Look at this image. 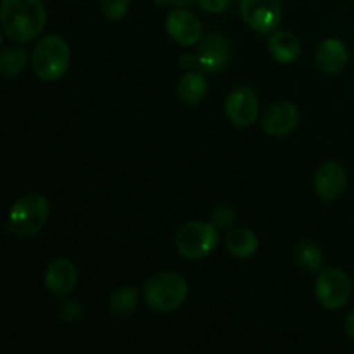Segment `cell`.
<instances>
[{
    "mask_svg": "<svg viewBox=\"0 0 354 354\" xmlns=\"http://www.w3.org/2000/svg\"><path fill=\"white\" fill-rule=\"evenodd\" d=\"M270 54L282 64L294 62L301 54V41L290 31H275L268 40Z\"/></svg>",
    "mask_w": 354,
    "mask_h": 354,
    "instance_id": "cell-16",
    "label": "cell"
},
{
    "mask_svg": "<svg viewBox=\"0 0 354 354\" xmlns=\"http://www.w3.org/2000/svg\"><path fill=\"white\" fill-rule=\"evenodd\" d=\"M176 93L178 99L182 100L185 106H194L199 104L201 100L206 97L207 93V80L203 73L189 71L180 78L178 86H176Z\"/></svg>",
    "mask_w": 354,
    "mask_h": 354,
    "instance_id": "cell-17",
    "label": "cell"
},
{
    "mask_svg": "<svg viewBox=\"0 0 354 354\" xmlns=\"http://www.w3.org/2000/svg\"><path fill=\"white\" fill-rule=\"evenodd\" d=\"M138 306V292L135 287H123L111 296L109 313L116 318H128L135 313Z\"/></svg>",
    "mask_w": 354,
    "mask_h": 354,
    "instance_id": "cell-18",
    "label": "cell"
},
{
    "mask_svg": "<svg viewBox=\"0 0 354 354\" xmlns=\"http://www.w3.org/2000/svg\"><path fill=\"white\" fill-rule=\"evenodd\" d=\"M45 7L41 0H2L0 21L10 41L26 44L41 33L45 26Z\"/></svg>",
    "mask_w": 354,
    "mask_h": 354,
    "instance_id": "cell-1",
    "label": "cell"
},
{
    "mask_svg": "<svg viewBox=\"0 0 354 354\" xmlns=\"http://www.w3.org/2000/svg\"><path fill=\"white\" fill-rule=\"evenodd\" d=\"M159 6H173L180 7V9H187L192 3V0H156Z\"/></svg>",
    "mask_w": 354,
    "mask_h": 354,
    "instance_id": "cell-26",
    "label": "cell"
},
{
    "mask_svg": "<svg viewBox=\"0 0 354 354\" xmlns=\"http://www.w3.org/2000/svg\"><path fill=\"white\" fill-rule=\"evenodd\" d=\"M299 123V111L292 102L279 100V102L270 104L263 113V130L270 137H286L290 131L296 130Z\"/></svg>",
    "mask_w": 354,
    "mask_h": 354,
    "instance_id": "cell-9",
    "label": "cell"
},
{
    "mask_svg": "<svg viewBox=\"0 0 354 354\" xmlns=\"http://www.w3.org/2000/svg\"><path fill=\"white\" fill-rule=\"evenodd\" d=\"M130 7V0H100V10L109 21H120Z\"/></svg>",
    "mask_w": 354,
    "mask_h": 354,
    "instance_id": "cell-21",
    "label": "cell"
},
{
    "mask_svg": "<svg viewBox=\"0 0 354 354\" xmlns=\"http://www.w3.org/2000/svg\"><path fill=\"white\" fill-rule=\"evenodd\" d=\"M346 334H348V337L354 342V311L349 315L348 320H346Z\"/></svg>",
    "mask_w": 354,
    "mask_h": 354,
    "instance_id": "cell-27",
    "label": "cell"
},
{
    "mask_svg": "<svg viewBox=\"0 0 354 354\" xmlns=\"http://www.w3.org/2000/svg\"><path fill=\"white\" fill-rule=\"evenodd\" d=\"M211 220L216 228H230L235 221V211L228 204H221L213 211Z\"/></svg>",
    "mask_w": 354,
    "mask_h": 354,
    "instance_id": "cell-22",
    "label": "cell"
},
{
    "mask_svg": "<svg viewBox=\"0 0 354 354\" xmlns=\"http://www.w3.org/2000/svg\"><path fill=\"white\" fill-rule=\"evenodd\" d=\"M225 248L237 259H249L258 252V237L249 228H234L225 237Z\"/></svg>",
    "mask_w": 354,
    "mask_h": 354,
    "instance_id": "cell-15",
    "label": "cell"
},
{
    "mask_svg": "<svg viewBox=\"0 0 354 354\" xmlns=\"http://www.w3.org/2000/svg\"><path fill=\"white\" fill-rule=\"evenodd\" d=\"M28 54L23 47H7L0 55V73L6 78L17 76L26 68Z\"/></svg>",
    "mask_w": 354,
    "mask_h": 354,
    "instance_id": "cell-19",
    "label": "cell"
},
{
    "mask_svg": "<svg viewBox=\"0 0 354 354\" xmlns=\"http://www.w3.org/2000/svg\"><path fill=\"white\" fill-rule=\"evenodd\" d=\"M180 66L185 69H192L196 68V66H199V57H196L194 54H183L182 57H180Z\"/></svg>",
    "mask_w": 354,
    "mask_h": 354,
    "instance_id": "cell-25",
    "label": "cell"
},
{
    "mask_svg": "<svg viewBox=\"0 0 354 354\" xmlns=\"http://www.w3.org/2000/svg\"><path fill=\"white\" fill-rule=\"evenodd\" d=\"M296 259H297V265L310 273L320 272L322 265H324V254H322V249L311 241H303L299 245H297Z\"/></svg>",
    "mask_w": 354,
    "mask_h": 354,
    "instance_id": "cell-20",
    "label": "cell"
},
{
    "mask_svg": "<svg viewBox=\"0 0 354 354\" xmlns=\"http://www.w3.org/2000/svg\"><path fill=\"white\" fill-rule=\"evenodd\" d=\"M189 283L178 273H159L144 286V299L156 313H171L185 303Z\"/></svg>",
    "mask_w": 354,
    "mask_h": 354,
    "instance_id": "cell-4",
    "label": "cell"
},
{
    "mask_svg": "<svg viewBox=\"0 0 354 354\" xmlns=\"http://www.w3.org/2000/svg\"><path fill=\"white\" fill-rule=\"evenodd\" d=\"M244 23L258 33H272L282 19L280 0H241Z\"/></svg>",
    "mask_w": 354,
    "mask_h": 354,
    "instance_id": "cell-7",
    "label": "cell"
},
{
    "mask_svg": "<svg viewBox=\"0 0 354 354\" xmlns=\"http://www.w3.org/2000/svg\"><path fill=\"white\" fill-rule=\"evenodd\" d=\"M220 234L213 223L189 221L182 225L175 237L176 251L187 259H203L216 249Z\"/></svg>",
    "mask_w": 354,
    "mask_h": 354,
    "instance_id": "cell-5",
    "label": "cell"
},
{
    "mask_svg": "<svg viewBox=\"0 0 354 354\" xmlns=\"http://www.w3.org/2000/svg\"><path fill=\"white\" fill-rule=\"evenodd\" d=\"M318 69H322L327 75H337L346 68L349 61L348 45L339 38H328L322 41L315 54Z\"/></svg>",
    "mask_w": 354,
    "mask_h": 354,
    "instance_id": "cell-14",
    "label": "cell"
},
{
    "mask_svg": "<svg viewBox=\"0 0 354 354\" xmlns=\"http://www.w3.org/2000/svg\"><path fill=\"white\" fill-rule=\"evenodd\" d=\"M199 68L207 73H218L228 66L232 59V44L220 33H211L199 45Z\"/></svg>",
    "mask_w": 354,
    "mask_h": 354,
    "instance_id": "cell-11",
    "label": "cell"
},
{
    "mask_svg": "<svg viewBox=\"0 0 354 354\" xmlns=\"http://www.w3.org/2000/svg\"><path fill=\"white\" fill-rule=\"evenodd\" d=\"M71 52L64 38L57 35H47L35 45L31 52V68L44 82H55L62 78L69 68Z\"/></svg>",
    "mask_w": 354,
    "mask_h": 354,
    "instance_id": "cell-3",
    "label": "cell"
},
{
    "mask_svg": "<svg viewBox=\"0 0 354 354\" xmlns=\"http://www.w3.org/2000/svg\"><path fill=\"white\" fill-rule=\"evenodd\" d=\"M78 282V270L68 258H57L47 266L44 283L48 292L55 297H64L71 292Z\"/></svg>",
    "mask_w": 354,
    "mask_h": 354,
    "instance_id": "cell-12",
    "label": "cell"
},
{
    "mask_svg": "<svg viewBox=\"0 0 354 354\" xmlns=\"http://www.w3.org/2000/svg\"><path fill=\"white\" fill-rule=\"evenodd\" d=\"M225 113L235 127H251L259 116V102L251 88H237L225 100Z\"/></svg>",
    "mask_w": 354,
    "mask_h": 354,
    "instance_id": "cell-10",
    "label": "cell"
},
{
    "mask_svg": "<svg viewBox=\"0 0 354 354\" xmlns=\"http://www.w3.org/2000/svg\"><path fill=\"white\" fill-rule=\"evenodd\" d=\"M348 175L344 166L335 161H327L315 175V192L324 201H335L346 192Z\"/></svg>",
    "mask_w": 354,
    "mask_h": 354,
    "instance_id": "cell-13",
    "label": "cell"
},
{
    "mask_svg": "<svg viewBox=\"0 0 354 354\" xmlns=\"http://www.w3.org/2000/svg\"><path fill=\"white\" fill-rule=\"evenodd\" d=\"M61 317L64 318L68 324H75L82 318V306L76 299H68L61 304Z\"/></svg>",
    "mask_w": 354,
    "mask_h": 354,
    "instance_id": "cell-23",
    "label": "cell"
},
{
    "mask_svg": "<svg viewBox=\"0 0 354 354\" xmlns=\"http://www.w3.org/2000/svg\"><path fill=\"white\" fill-rule=\"evenodd\" d=\"M165 26L171 40L183 47H192L203 38V24L187 9L175 7L169 10Z\"/></svg>",
    "mask_w": 354,
    "mask_h": 354,
    "instance_id": "cell-8",
    "label": "cell"
},
{
    "mask_svg": "<svg viewBox=\"0 0 354 354\" xmlns=\"http://www.w3.org/2000/svg\"><path fill=\"white\" fill-rule=\"evenodd\" d=\"M197 2H199L201 9L211 14L223 12L228 6V0H197Z\"/></svg>",
    "mask_w": 354,
    "mask_h": 354,
    "instance_id": "cell-24",
    "label": "cell"
},
{
    "mask_svg": "<svg viewBox=\"0 0 354 354\" xmlns=\"http://www.w3.org/2000/svg\"><path fill=\"white\" fill-rule=\"evenodd\" d=\"M353 283L341 268L322 270L315 282L318 303L327 310H341L351 299Z\"/></svg>",
    "mask_w": 354,
    "mask_h": 354,
    "instance_id": "cell-6",
    "label": "cell"
},
{
    "mask_svg": "<svg viewBox=\"0 0 354 354\" xmlns=\"http://www.w3.org/2000/svg\"><path fill=\"white\" fill-rule=\"evenodd\" d=\"M50 214V204L41 194H28L14 203L10 207L7 234L26 239L37 235L45 227Z\"/></svg>",
    "mask_w": 354,
    "mask_h": 354,
    "instance_id": "cell-2",
    "label": "cell"
}]
</instances>
